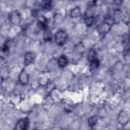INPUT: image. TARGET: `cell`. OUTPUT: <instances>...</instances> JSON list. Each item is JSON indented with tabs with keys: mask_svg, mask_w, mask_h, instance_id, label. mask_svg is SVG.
Segmentation results:
<instances>
[{
	"mask_svg": "<svg viewBox=\"0 0 130 130\" xmlns=\"http://www.w3.org/2000/svg\"><path fill=\"white\" fill-rule=\"evenodd\" d=\"M28 79H29L28 74L26 73V71L22 70V71L19 73V75H18V81H19V82H20L22 85H25V84H27Z\"/></svg>",
	"mask_w": 130,
	"mask_h": 130,
	"instance_id": "ba28073f",
	"label": "cell"
},
{
	"mask_svg": "<svg viewBox=\"0 0 130 130\" xmlns=\"http://www.w3.org/2000/svg\"><path fill=\"white\" fill-rule=\"evenodd\" d=\"M58 65L60 68H65L67 65H68V58L65 56V55H61L59 58H58Z\"/></svg>",
	"mask_w": 130,
	"mask_h": 130,
	"instance_id": "30bf717a",
	"label": "cell"
},
{
	"mask_svg": "<svg viewBox=\"0 0 130 130\" xmlns=\"http://www.w3.org/2000/svg\"><path fill=\"white\" fill-rule=\"evenodd\" d=\"M87 123H88V126L89 127H94L98 123V117L96 116H92L90 117L88 120H87Z\"/></svg>",
	"mask_w": 130,
	"mask_h": 130,
	"instance_id": "ac0fdd59",
	"label": "cell"
},
{
	"mask_svg": "<svg viewBox=\"0 0 130 130\" xmlns=\"http://www.w3.org/2000/svg\"><path fill=\"white\" fill-rule=\"evenodd\" d=\"M83 19H84V23H85L87 26H91V25L94 23V15H93V13H92L90 10H87V11L84 13Z\"/></svg>",
	"mask_w": 130,
	"mask_h": 130,
	"instance_id": "277c9868",
	"label": "cell"
},
{
	"mask_svg": "<svg viewBox=\"0 0 130 130\" xmlns=\"http://www.w3.org/2000/svg\"><path fill=\"white\" fill-rule=\"evenodd\" d=\"M70 16L73 17V18H78V17H80V16H81V9H80V7L76 6V7L72 8L71 11H70Z\"/></svg>",
	"mask_w": 130,
	"mask_h": 130,
	"instance_id": "4fadbf2b",
	"label": "cell"
},
{
	"mask_svg": "<svg viewBox=\"0 0 130 130\" xmlns=\"http://www.w3.org/2000/svg\"><path fill=\"white\" fill-rule=\"evenodd\" d=\"M52 37H53V35H52V32H51L50 30H48V29H46V30H45V32H44V35H43V38H44V41H45V42H50V41L52 40Z\"/></svg>",
	"mask_w": 130,
	"mask_h": 130,
	"instance_id": "e0dca14e",
	"label": "cell"
},
{
	"mask_svg": "<svg viewBox=\"0 0 130 130\" xmlns=\"http://www.w3.org/2000/svg\"><path fill=\"white\" fill-rule=\"evenodd\" d=\"M104 21H105V22H107L108 24H110L111 26H113V25L116 23L117 19H116V17H115V15H114V14H111V13H109V14H107V15L105 16V18H104Z\"/></svg>",
	"mask_w": 130,
	"mask_h": 130,
	"instance_id": "9c48e42d",
	"label": "cell"
},
{
	"mask_svg": "<svg viewBox=\"0 0 130 130\" xmlns=\"http://www.w3.org/2000/svg\"><path fill=\"white\" fill-rule=\"evenodd\" d=\"M38 26H39L41 29L46 30L47 27H48V21H47V18L44 17V16H41V17L38 19Z\"/></svg>",
	"mask_w": 130,
	"mask_h": 130,
	"instance_id": "8fae6325",
	"label": "cell"
},
{
	"mask_svg": "<svg viewBox=\"0 0 130 130\" xmlns=\"http://www.w3.org/2000/svg\"><path fill=\"white\" fill-rule=\"evenodd\" d=\"M124 21H125L126 24L130 27V12H128V13L125 15V17H124Z\"/></svg>",
	"mask_w": 130,
	"mask_h": 130,
	"instance_id": "d6986e66",
	"label": "cell"
},
{
	"mask_svg": "<svg viewBox=\"0 0 130 130\" xmlns=\"http://www.w3.org/2000/svg\"><path fill=\"white\" fill-rule=\"evenodd\" d=\"M111 28H112V26H111L110 24H108L107 22H105V21L101 22V23L98 25V31H99V34H100L101 37L106 36V35L111 30Z\"/></svg>",
	"mask_w": 130,
	"mask_h": 130,
	"instance_id": "7a4b0ae2",
	"label": "cell"
},
{
	"mask_svg": "<svg viewBox=\"0 0 130 130\" xmlns=\"http://www.w3.org/2000/svg\"><path fill=\"white\" fill-rule=\"evenodd\" d=\"M98 57H96V52L93 50V49H90L89 51H88V53H87V60H88V62L89 61H91V60H94V59H96Z\"/></svg>",
	"mask_w": 130,
	"mask_h": 130,
	"instance_id": "2e32d148",
	"label": "cell"
},
{
	"mask_svg": "<svg viewBox=\"0 0 130 130\" xmlns=\"http://www.w3.org/2000/svg\"><path fill=\"white\" fill-rule=\"evenodd\" d=\"M123 47H124V53H127L130 50V34L125 36L123 40Z\"/></svg>",
	"mask_w": 130,
	"mask_h": 130,
	"instance_id": "7c38bea8",
	"label": "cell"
},
{
	"mask_svg": "<svg viewBox=\"0 0 130 130\" xmlns=\"http://www.w3.org/2000/svg\"><path fill=\"white\" fill-rule=\"evenodd\" d=\"M67 39H68V35L64 29H59L54 36V41L58 46H63L66 43Z\"/></svg>",
	"mask_w": 130,
	"mask_h": 130,
	"instance_id": "6da1fadb",
	"label": "cell"
},
{
	"mask_svg": "<svg viewBox=\"0 0 130 130\" xmlns=\"http://www.w3.org/2000/svg\"><path fill=\"white\" fill-rule=\"evenodd\" d=\"M123 1L124 0H114V4L117 5V6H119V5H121L123 3Z\"/></svg>",
	"mask_w": 130,
	"mask_h": 130,
	"instance_id": "ffe728a7",
	"label": "cell"
},
{
	"mask_svg": "<svg viewBox=\"0 0 130 130\" xmlns=\"http://www.w3.org/2000/svg\"><path fill=\"white\" fill-rule=\"evenodd\" d=\"M41 6L46 10L52 9V6H53L52 0H41Z\"/></svg>",
	"mask_w": 130,
	"mask_h": 130,
	"instance_id": "5bb4252c",
	"label": "cell"
},
{
	"mask_svg": "<svg viewBox=\"0 0 130 130\" xmlns=\"http://www.w3.org/2000/svg\"><path fill=\"white\" fill-rule=\"evenodd\" d=\"M125 55H126L127 57H129V58H130V50H129V51H128L127 53H125Z\"/></svg>",
	"mask_w": 130,
	"mask_h": 130,
	"instance_id": "44dd1931",
	"label": "cell"
},
{
	"mask_svg": "<svg viewBox=\"0 0 130 130\" xmlns=\"http://www.w3.org/2000/svg\"><path fill=\"white\" fill-rule=\"evenodd\" d=\"M28 124H29L28 119L27 118H22L17 122V124L15 125V128L18 129V130H25V129L28 128Z\"/></svg>",
	"mask_w": 130,
	"mask_h": 130,
	"instance_id": "52a82bcc",
	"label": "cell"
},
{
	"mask_svg": "<svg viewBox=\"0 0 130 130\" xmlns=\"http://www.w3.org/2000/svg\"><path fill=\"white\" fill-rule=\"evenodd\" d=\"M9 20H10V22H11L13 25H18V24L20 23V21H21V16H20L19 12L16 11V10L12 11V12L9 14Z\"/></svg>",
	"mask_w": 130,
	"mask_h": 130,
	"instance_id": "3957f363",
	"label": "cell"
},
{
	"mask_svg": "<svg viewBox=\"0 0 130 130\" xmlns=\"http://www.w3.org/2000/svg\"><path fill=\"white\" fill-rule=\"evenodd\" d=\"M118 120H119V123L121 125H126L130 120V114L126 111H121L119 114Z\"/></svg>",
	"mask_w": 130,
	"mask_h": 130,
	"instance_id": "5b68a950",
	"label": "cell"
},
{
	"mask_svg": "<svg viewBox=\"0 0 130 130\" xmlns=\"http://www.w3.org/2000/svg\"><path fill=\"white\" fill-rule=\"evenodd\" d=\"M35 58H36V54L34 52H26L24 54V57H23L24 66H28L29 64H31L35 61Z\"/></svg>",
	"mask_w": 130,
	"mask_h": 130,
	"instance_id": "8992f818",
	"label": "cell"
},
{
	"mask_svg": "<svg viewBox=\"0 0 130 130\" xmlns=\"http://www.w3.org/2000/svg\"><path fill=\"white\" fill-rule=\"evenodd\" d=\"M99 66H100V61H99L98 58L94 59V60L89 61V69H90V71H95L99 68Z\"/></svg>",
	"mask_w": 130,
	"mask_h": 130,
	"instance_id": "9a60e30c",
	"label": "cell"
}]
</instances>
